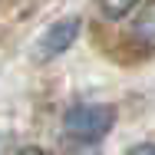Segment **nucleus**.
<instances>
[{"mask_svg":"<svg viewBox=\"0 0 155 155\" xmlns=\"http://www.w3.org/2000/svg\"><path fill=\"white\" fill-rule=\"evenodd\" d=\"M116 125V109L112 106H73L63 116V135L83 145H93L109 135Z\"/></svg>","mask_w":155,"mask_h":155,"instance_id":"obj_1","label":"nucleus"},{"mask_svg":"<svg viewBox=\"0 0 155 155\" xmlns=\"http://www.w3.org/2000/svg\"><path fill=\"white\" fill-rule=\"evenodd\" d=\"M79 20L76 17H69V20H60L56 27H50V33L40 40V46H36V53H40V60H50V56H60L66 53L69 46H73V40L79 36Z\"/></svg>","mask_w":155,"mask_h":155,"instance_id":"obj_2","label":"nucleus"},{"mask_svg":"<svg viewBox=\"0 0 155 155\" xmlns=\"http://www.w3.org/2000/svg\"><path fill=\"white\" fill-rule=\"evenodd\" d=\"M132 40L142 50H155V0H149L142 13L132 20Z\"/></svg>","mask_w":155,"mask_h":155,"instance_id":"obj_3","label":"nucleus"},{"mask_svg":"<svg viewBox=\"0 0 155 155\" xmlns=\"http://www.w3.org/2000/svg\"><path fill=\"white\" fill-rule=\"evenodd\" d=\"M135 3H139V0H99V10H102L109 20H119V17H125Z\"/></svg>","mask_w":155,"mask_h":155,"instance_id":"obj_4","label":"nucleus"},{"mask_svg":"<svg viewBox=\"0 0 155 155\" xmlns=\"http://www.w3.org/2000/svg\"><path fill=\"white\" fill-rule=\"evenodd\" d=\"M132 152H155V145H152V142H149V145H135Z\"/></svg>","mask_w":155,"mask_h":155,"instance_id":"obj_5","label":"nucleus"}]
</instances>
